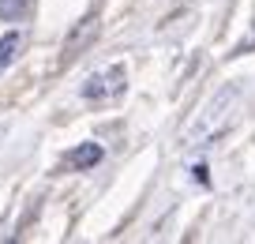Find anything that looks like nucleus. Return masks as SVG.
I'll use <instances>...</instances> for the list:
<instances>
[{
	"mask_svg": "<svg viewBox=\"0 0 255 244\" xmlns=\"http://www.w3.org/2000/svg\"><path fill=\"white\" fill-rule=\"evenodd\" d=\"M124 90H128V68L124 64H105L102 71H94L79 87V94L87 98V102H113V98H120Z\"/></svg>",
	"mask_w": 255,
	"mask_h": 244,
	"instance_id": "1",
	"label": "nucleus"
},
{
	"mask_svg": "<svg viewBox=\"0 0 255 244\" xmlns=\"http://www.w3.org/2000/svg\"><path fill=\"white\" fill-rule=\"evenodd\" d=\"M94 38H98V15H83L79 23L68 30V38H64L60 60H64V64H72L75 56H83L90 45H94Z\"/></svg>",
	"mask_w": 255,
	"mask_h": 244,
	"instance_id": "2",
	"label": "nucleus"
},
{
	"mask_svg": "<svg viewBox=\"0 0 255 244\" xmlns=\"http://www.w3.org/2000/svg\"><path fill=\"white\" fill-rule=\"evenodd\" d=\"M102 158H105L102 143H79V147H72L68 154H64V166L75 169V173H83V169H94Z\"/></svg>",
	"mask_w": 255,
	"mask_h": 244,
	"instance_id": "3",
	"label": "nucleus"
},
{
	"mask_svg": "<svg viewBox=\"0 0 255 244\" xmlns=\"http://www.w3.org/2000/svg\"><path fill=\"white\" fill-rule=\"evenodd\" d=\"M23 45H26V34L23 30H4V34H0V71L23 53Z\"/></svg>",
	"mask_w": 255,
	"mask_h": 244,
	"instance_id": "4",
	"label": "nucleus"
},
{
	"mask_svg": "<svg viewBox=\"0 0 255 244\" xmlns=\"http://www.w3.org/2000/svg\"><path fill=\"white\" fill-rule=\"evenodd\" d=\"M26 8H30V0H0V19H4V23H15V19L26 15Z\"/></svg>",
	"mask_w": 255,
	"mask_h": 244,
	"instance_id": "5",
	"label": "nucleus"
},
{
	"mask_svg": "<svg viewBox=\"0 0 255 244\" xmlns=\"http://www.w3.org/2000/svg\"><path fill=\"white\" fill-rule=\"evenodd\" d=\"M195 181H199V184L210 181V177H207V166H195Z\"/></svg>",
	"mask_w": 255,
	"mask_h": 244,
	"instance_id": "6",
	"label": "nucleus"
}]
</instances>
